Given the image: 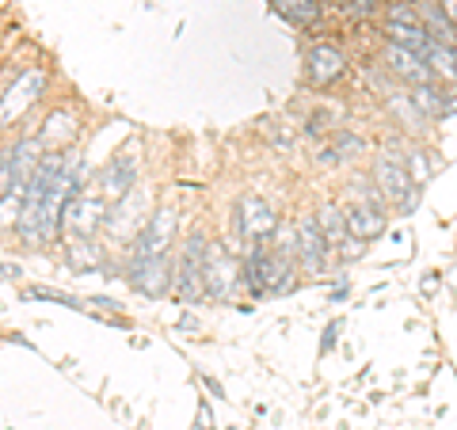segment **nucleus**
<instances>
[{"mask_svg":"<svg viewBox=\"0 0 457 430\" xmlns=\"http://www.w3.org/2000/svg\"><path fill=\"white\" fill-rule=\"evenodd\" d=\"M206 236L203 233H191L187 240H183L179 248V263H176V297L183 301H198L206 294V278H203V263H206Z\"/></svg>","mask_w":457,"mask_h":430,"instance_id":"nucleus-1","label":"nucleus"},{"mask_svg":"<svg viewBox=\"0 0 457 430\" xmlns=\"http://www.w3.org/2000/svg\"><path fill=\"white\" fill-rule=\"evenodd\" d=\"M374 183L381 187V194L389 198V203L400 206V213H411L420 203V183L408 176V168L400 161H389V156H378L374 164Z\"/></svg>","mask_w":457,"mask_h":430,"instance_id":"nucleus-2","label":"nucleus"},{"mask_svg":"<svg viewBox=\"0 0 457 430\" xmlns=\"http://www.w3.org/2000/svg\"><path fill=\"white\" fill-rule=\"evenodd\" d=\"M137 149L130 145V149H122V153H114L111 161H107V168H104V176H99V194L107 198V203L114 206V203H122L126 194H134V187H137Z\"/></svg>","mask_w":457,"mask_h":430,"instance_id":"nucleus-3","label":"nucleus"},{"mask_svg":"<svg viewBox=\"0 0 457 430\" xmlns=\"http://www.w3.org/2000/svg\"><path fill=\"white\" fill-rule=\"evenodd\" d=\"M107 198L104 194H77L73 203L65 206V218H62V228L73 240H88L99 225H107Z\"/></svg>","mask_w":457,"mask_h":430,"instance_id":"nucleus-4","label":"nucleus"},{"mask_svg":"<svg viewBox=\"0 0 457 430\" xmlns=\"http://www.w3.org/2000/svg\"><path fill=\"white\" fill-rule=\"evenodd\" d=\"M240 270H245V267H237V263H233V255H228L225 244H210V248H206V263H203L206 294H210L213 301H225L228 294H233L237 278H245Z\"/></svg>","mask_w":457,"mask_h":430,"instance_id":"nucleus-5","label":"nucleus"},{"mask_svg":"<svg viewBox=\"0 0 457 430\" xmlns=\"http://www.w3.org/2000/svg\"><path fill=\"white\" fill-rule=\"evenodd\" d=\"M130 285L145 297H164L168 290H176V263L168 255L156 260H134L130 263Z\"/></svg>","mask_w":457,"mask_h":430,"instance_id":"nucleus-6","label":"nucleus"},{"mask_svg":"<svg viewBox=\"0 0 457 430\" xmlns=\"http://www.w3.org/2000/svg\"><path fill=\"white\" fill-rule=\"evenodd\" d=\"M237 225H240V236L248 244H263L267 236L278 233V218L270 213V206L260 194H245L237 203Z\"/></svg>","mask_w":457,"mask_h":430,"instance_id":"nucleus-7","label":"nucleus"},{"mask_svg":"<svg viewBox=\"0 0 457 430\" xmlns=\"http://www.w3.org/2000/svg\"><path fill=\"white\" fill-rule=\"evenodd\" d=\"M171 240H176V213L156 210L145 221V228H141V236L134 240V260H156V255H168Z\"/></svg>","mask_w":457,"mask_h":430,"instance_id":"nucleus-8","label":"nucleus"},{"mask_svg":"<svg viewBox=\"0 0 457 430\" xmlns=\"http://www.w3.org/2000/svg\"><path fill=\"white\" fill-rule=\"evenodd\" d=\"M328 252H332V244H328L317 213L297 218V260H302V267L309 270V275H320L324 263H328Z\"/></svg>","mask_w":457,"mask_h":430,"instance_id":"nucleus-9","label":"nucleus"},{"mask_svg":"<svg viewBox=\"0 0 457 430\" xmlns=\"http://www.w3.org/2000/svg\"><path fill=\"white\" fill-rule=\"evenodd\" d=\"M42 88H46V73H42V69H27V73L16 77V84H8L4 88V107H0L4 126H12L27 107H31Z\"/></svg>","mask_w":457,"mask_h":430,"instance_id":"nucleus-10","label":"nucleus"},{"mask_svg":"<svg viewBox=\"0 0 457 430\" xmlns=\"http://www.w3.org/2000/svg\"><path fill=\"white\" fill-rule=\"evenodd\" d=\"M385 69L396 77V80H404L411 84V88H420V84H431V69H427V62L420 54H411L404 46H385Z\"/></svg>","mask_w":457,"mask_h":430,"instance_id":"nucleus-11","label":"nucleus"},{"mask_svg":"<svg viewBox=\"0 0 457 430\" xmlns=\"http://www.w3.org/2000/svg\"><path fill=\"white\" fill-rule=\"evenodd\" d=\"M305 69H309V80L317 84V88H328L332 80H339V77H343V69H347V57H343L336 46H328V42H320V46H312V50H309Z\"/></svg>","mask_w":457,"mask_h":430,"instance_id":"nucleus-12","label":"nucleus"},{"mask_svg":"<svg viewBox=\"0 0 457 430\" xmlns=\"http://www.w3.org/2000/svg\"><path fill=\"white\" fill-rule=\"evenodd\" d=\"M145 206V194H126L122 203H114L111 210H107V233L114 236V240H126V236H141L137 233V210Z\"/></svg>","mask_w":457,"mask_h":430,"instance_id":"nucleus-13","label":"nucleus"},{"mask_svg":"<svg viewBox=\"0 0 457 430\" xmlns=\"http://www.w3.org/2000/svg\"><path fill=\"white\" fill-rule=\"evenodd\" d=\"M245 285L252 297H263L270 294V248L267 244H248V255H245Z\"/></svg>","mask_w":457,"mask_h":430,"instance_id":"nucleus-14","label":"nucleus"},{"mask_svg":"<svg viewBox=\"0 0 457 430\" xmlns=\"http://www.w3.org/2000/svg\"><path fill=\"white\" fill-rule=\"evenodd\" d=\"M385 225H389V218H385L381 206H366V203H351L347 206V228H351V236H359L362 244L381 236Z\"/></svg>","mask_w":457,"mask_h":430,"instance_id":"nucleus-15","label":"nucleus"},{"mask_svg":"<svg viewBox=\"0 0 457 430\" xmlns=\"http://www.w3.org/2000/svg\"><path fill=\"white\" fill-rule=\"evenodd\" d=\"M420 20H423L427 35H431L435 42H442V46H457V27L450 23V16L442 12L438 0H420Z\"/></svg>","mask_w":457,"mask_h":430,"instance_id":"nucleus-16","label":"nucleus"},{"mask_svg":"<svg viewBox=\"0 0 457 430\" xmlns=\"http://www.w3.org/2000/svg\"><path fill=\"white\" fill-rule=\"evenodd\" d=\"M77 119L69 111H54L50 119H46V130H42V149H65V145H73L77 141Z\"/></svg>","mask_w":457,"mask_h":430,"instance_id":"nucleus-17","label":"nucleus"},{"mask_svg":"<svg viewBox=\"0 0 457 430\" xmlns=\"http://www.w3.org/2000/svg\"><path fill=\"white\" fill-rule=\"evenodd\" d=\"M385 35H389V42L393 46H404V50H411V54H427V46H431V35H427V27L423 23H389L385 20Z\"/></svg>","mask_w":457,"mask_h":430,"instance_id":"nucleus-18","label":"nucleus"},{"mask_svg":"<svg viewBox=\"0 0 457 430\" xmlns=\"http://www.w3.org/2000/svg\"><path fill=\"white\" fill-rule=\"evenodd\" d=\"M427 69L431 77H442V80H457V46H442V42H431L423 54Z\"/></svg>","mask_w":457,"mask_h":430,"instance_id":"nucleus-19","label":"nucleus"},{"mask_svg":"<svg viewBox=\"0 0 457 430\" xmlns=\"http://www.w3.org/2000/svg\"><path fill=\"white\" fill-rule=\"evenodd\" d=\"M317 221H320V228H324V236H328V244H332V248H343V244H347V236H351V228H347V210H339V206H320V210H317Z\"/></svg>","mask_w":457,"mask_h":430,"instance_id":"nucleus-20","label":"nucleus"},{"mask_svg":"<svg viewBox=\"0 0 457 430\" xmlns=\"http://www.w3.org/2000/svg\"><path fill=\"white\" fill-rule=\"evenodd\" d=\"M278 4V12L290 23H297V27H309V23H317V16H320V4L317 0H275Z\"/></svg>","mask_w":457,"mask_h":430,"instance_id":"nucleus-21","label":"nucleus"},{"mask_svg":"<svg viewBox=\"0 0 457 430\" xmlns=\"http://www.w3.org/2000/svg\"><path fill=\"white\" fill-rule=\"evenodd\" d=\"M389 111L396 114L400 122L408 126V130H420V126H423V111H420L416 103H411V95H400V92H393V95H389Z\"/></svg>","mask_w":457,"mask_h":430,"instance_id":"nucleus-22","label":"nucleus"},{"mask_svg":"<svg viewBox=\"0 0 457 430\" xmlns=\"http://www.w3.org/2000/svg\"><path fill=\"white\" fill-rule=\"evenodd\" d=\"M411 103L423 111V119H442V95L435 92V84H420V88H411Z\"/></svg>","mask_w":457,"mask_h":430,"instance_id":"nucleus-23","label":"nucleus"},{"mask_svg":"<svg viewBox=\"0 0 457 430\" xmlns=\"http://www.w3.org/2000/svg\"><path fill=\"white\" fill-rule=\"evenodd\" d=\"M69 263H73V267H96L99 252L92 248L88 240H73V244H69Z\"/></svg>","mask_w":457,"mask_h":430,"instance_id":"nucleus-24","label":"nucleus"},{"mask_svg":"<svg viewBox=\"0 0 457 430\" xmlns=\"http://www.w3.org/2000/svg\"><path fill=\"white\" fill-rule=\"evenodd\" d=\"M408 176L416 179V183H427V179H431V161H427V153H420V149H411V153H408Z\"/></svg>","mask_w":457,"mask_h":430,"instance_id":"nucleus-25","label":"nucleus"},{"mask_svg":"<svg viewBox=\"0 0 457 430\" xmlns=\"http://www.w3.org/2000/svg\"><path fill=\"white\" fill-rule=\"evenodd\" d=\"M332 149H336V156H359L366 145H362V137H354V134H347V130H339Z\"/></svg>","mask_w":457,"mask_h":430,"instance_id":"nucleus-26","label":"nucleus"},{"mask_svg":"<svg viewBox=\"0 0 457 430\" xmlns=\"http://www.w3.org/2000/svg\"><path fill=\"white\" fill-rule=\"evenodd\" d=\"M389 23H423V20H420V8L404 4V0H396V4L389 8Z\"/></svg>","mask_w":457,"mask_h":430,"instance_id":"nucleus-27","label":"nucleus"},{"mask_svg":"<svg viewBox=\"0 0 457 430\" xmlns=\"http://www.w3.org/2000/svg\"><path fill=\"white\" fill-rule=\"evenodd\" d=\"M374 0H351V4H347V16H354V20H359V16H374Z\"/></svg>","mask_w":457,"mask_h":430,"instance_id":"nucleus-28","label":"nucleus"},{"mask_svg":"<svg viewBox=\"0 0 457 430\" xmlns=\"http://www.w3.org/2000/svg\"><path fill=\"white\" fill-rule=\"evenodd\" d=\"M336 335H339V320H332V324L324 327V339H320V354H328V351L336 347Z\"/></svg>","mask_w":457,"mask_h":430,"instance_id":"nucleus-29","label":"nucleus"},{"mask_svg":"<svg viewBox=\"0 0 457 430\" xmlns=\"http://www.w3.org/2000/svg\"><path fill=\"white\" fill-rule=\"evenodd\" d=\"M35 297H42V301H57V305L77 309V301H73V297H65V294H57V290H35Z\"/></svg>","mask_w":457,"mask_h":430,"instance_id":"nucleus-30","label":"nucleus"},{"mask_svg":"<svg viewBox=\"0 0 457 430\" xmlns=\"http://www.w3.org/2000/svg\"><path fill=\"white\" fill-rule=\"evenodd\" d=\"M457 114V88L450 92V99H442V119H453Z\"/></svg>","mask_w":457,"mask_h":430,"instance_id":"nucleus-31","label":"nucleus"},{"mask_svg":"<svg viewBox=\"0 0 457 430\" xmlns=\"http://www.w3.org/2000/svg\"><path fill=\"white\" fill-rule=\"evenodd\" d=\"M438 4H442V12L450 16V23L457 27V0H438Z\"/></svg>","mask_w":457,"mask_h":430,"instance_id":"nucleus-32","label":"nucleus"},{"mask_svg":"<svg viewBox=\"0 0 457 430\" xmlns=\"http://www.w3.org/2000/svg\"><path fill=\"white\" fill-rule=\"evenodd\" d=\"M332 4H351V0H332Z\"/></svg>","mask_w":457,"mask_h":430,"instance_id":"nucleus-33","label":"nucleus"},{"mask_svg":"<svg viewBox=\"0 0 457 430\" xmlns=\"http://www.w3.org/2000/svg\"><path fill=\"white\" fill-rule=\"evenodd\" d=\"M404 4H411V0H404Z\"/></svg>","mask_w":457,"mask_h":430,"instance_id":"nucleus-34","label":"nucleus"}]
</instances>
